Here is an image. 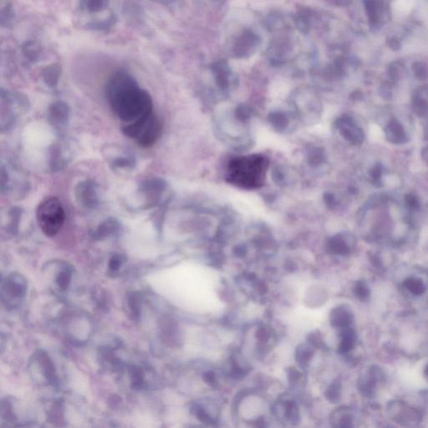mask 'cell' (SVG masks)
I'll use <instances>...</instances> for the list:
<instances>
[{"label":"cell","instance_id":"obj_1","mask_svg":"<svg viewBox=\"0 0 428 428\" xmlns=\"http://www.w3.org/2000/svg\"><path fill=\"white\" fill-rule=\"evenodd\" d=\"M106 97L111 111L122 122L129 124L153 112V102L130 74H113L106 88Z\"/></svg>","mask_w":428,"mask_h":428},{"label":"cell","instance_id":"obj_2","mask_svg":"<svg viewBox=\"0 0 428 428\" xmlns=\"http://www.w3.org/2000/svg\"><path fill=\"white\" fill-rule=\"evenodd\" d=\"M269 160L258 154L239 157L229 162V183L243 189H257L264 185Z\"/></svg>","mask_w":428,"mask_h":428},{"label":"cell","instance_id":"obj_3","mask_svg":"<svg viewBox=\"0 0 428 428\" xmlns=\"http://www.w3.org/2000/svg\"><path fill=\"white\" fill-rule=\"evenodd\" d=\"M162 131V122L154 111L134 122L121 125L123 134L143 148L153 146L161 137Z\"/></svg>","mask_w":428,"mask_h":428},{"label":"cell","instance_id":"obj_4","mask_svg":"<svg viewBox=\"0 0 428 428\" xmlns=\"http://www.w3.org/2000/svg\"><path fill=\"white\" fill-rule=\"evenodd\" d=\"M36 219L45 236H56L65 221V209L60 199L49 196L42 200L36 209Z\"/></svg>","mask_w":428,"mask_h":428},{"label":"cell","instance_id":"obj_5","mask_svg":"<svg viewBox=\"0 0 428 428\" xmlns=\"http://www.w3.org/2000/svg\"><path fill=\"white\" fill-rule=\"evenodd\" d=\"M29 109L28 100L20 95L2 91L1 93V132H9L14 128L19 116Z\"/></svg>","mask_w":428,"mask_h":428},{"label":"cell","instance_id":"obj_6","mask_svg":"<svg viewBox=\"0 0 428 428\" xmlns=\"http://www.w3.org/2000/svg\"><path fill=\"white\" fill-rule=\"evenodd\" d=\"M74 197L78 204L85 209H97L100 204V188L94 181H82L75 186Z\"/></svg>","mask_w":428,"mask_h":428},{"label":"cell","instance_id":"obj_7","mask_svg":"<svg viewBox=\"0 0 428 428\" xmlns=\"http://www.w3.org/2000/svg\"><path fill=\"white\" fill-rule=\"evenodd\" d=\"M73 157V149L69 141L60 140L52 144L49 150V167L56 172L64 169Z\"/></svg>","mask_w":428,"mask_h":428},{"label":"cell","instance_id":"obj_8","mask_svg":"<svg viewBox=\"0 0 428 428\" xmlns=\"http://www.w3.org/2000/svg\"><path fill=\"white\" fill-rule=\"evenodd\" d=\"M107 159L109 162L111 169L118 172H128L134 169L137 164V161L134 156L127 150L115 149L113 146L111 149H107Z\"/></svg>","mask_w":428,"mask_h":428},{"label":"cell","instance_id":"obj_9","mask_svg":"<svg viewBox=\"0 0 428 428\" xmlns=\"http://www.w3.org/2000/svg\"><path fill=\"white\" fill-rule=\"evenodd\" d=\"M336 128L340 136L352 145H359L363 141L364 132L354 119L349 116H343L337 119Z\"/></svg>","mask_w":428,"mask_h":428},{"label":"cell","instance_id":"obj_10","mask_svg":"<svg viewBox=\"0 0 428 428\" xmlns=\"http://www.w3.org/2000/svg\"><path fill=\"white\" fill-rule=\"evenodd\" d=\"M70 107L65 102L58 100L49 106L47 111V119L54 129L61 132L66 128L70 120Z\"/></svg>","mask_w":428,"mask_h":428},{"label":"cell","instance_id":"obj_11","mask_svg":"<svg viewBox=\"0 0 428 428\" xmlns=\"http://www.w3.org/2000/svg\"><path fill=\"white\" fill-rule=\"evenodd\" d=\"M166 189L167 183L163 179L158 178L146 179L139 187V192L145 197L147 206L158 204Z\"/></svg>","mask_w":428,"mask_h":428},{"label":"cell","instance_id":"obj_12","mask_svg":"<svg viewBox=\"0 0 428 428\" xmlns=\"http://www.w3.org/2000/svg\"><path fill=\"white\" fill-rule=\"evenodd\" d=\"M3 296L7 299H21L26 292V280L20 275H10L3 282Z\"/></svg>","mask_w":428,"mask_h":428},{"label":"cell","instance_id":"obj_13","mask_svg":"<svg viewBox=\"0 0 428 428\" xmlns=\"http://www.w3.org/2000/svg\"><path fill=\"white\" fill-rule=\"evenodd\" d=\"M389 412L397 422H416L419 421L417 412L400 401H393L389 404Z\"/></svg>","mask_w":428,"mask_h":428},{"label":"cell","instance_id":"obj_14","mask_svg":"<svg viewBox=\"0 0 428 428\" xmlns=\"http://www.w3.org/2000/svg\"><path fill=\"white\" fill-rule=\"evenodd\" d=\"M121 225L116 218H108L100 222V225L93 232L94 239L98 240L116 236L120 233Z\"/></svg>","mask_w":428,"mask_h":428},{"label":"cell","instance_id":"obj_15","mask_svg":"<svg viewBox=\"0 0 428 428\" xmlns=\"http://www.w3.org/2000/svg\"><path fill=\"white\" fill-rule=\"evenodd\" d=\"M383 373L381 369L377 367H372L369 370L367 375L361 380V392L367 396H373L375 394V390L377 385L382 382L383 379Z\"/></svg>","mask_w":428,"mask_h":428},{"label":"cell","instance_id":"obj_16","mask_svg":"<svg viewBox=\"0 0 428 428\" xmlns=\"http://www.w3.org/2000/svg\"><path fill=\"white\" fill-rule=\"evenodd\" d=\"M353 320L351 311L345 306H339L331 313V324L336 328L344 329L349 327Z\"/></svg>","mask_w":428,"mask_h":428},{"label":"cell","instance_id":"obj_17","mask_svg":"<svg viewBox=\"0 0 428 428\" xmlns=\"http://www.w3.org/2000/svg\"><path fill=\"white\" fill-rule=\"evenodd\" d=\"M387 140L393 144H403L408 141V135L398 120H392L386 129Z\"/></svg>","mask_w":428,"mask_h":428},{"label":"cell","instance_id":"obj_18","mask_svg":"<svg viewBox=\"0 0 428 428\" xmlns=\"http://www.w3.org/2000/svg\"><path fill=\"white\" fill-rule=\"evenodd\" d=\"M347 235L338 234L329 241L328 247L331 252L335 255H346L351 251V242Z\"/></svg>","mask_w":428,"mask_h":428},{"label":"cell","instance_id":"obj_19","mask_svg":"<svg viewBox=\"0 0 428 428\" xmlns=\"http://www.w3.org/2000/svg\"><path fill=\"white\" fill-rule=\"evenodd\" d=\"M402 285L409 294L414 296H420L426 290V284L419 277H409L403 282Z\"/></svg>","mask_w":428,"mask_h":428},{"label":"cell","instance_id":"obj_20","mask_svg":"<svg viewBox=\"0 0 428 428\" xmlns=\"http://www.w3.org/2000/svg\"><path fill=\"white\" fill-rule=\"evenodd\" d=\"M341 340L340 344V351L341 353H347L354 347L355 343L357 340V335L354 330L349 327L342 329L341 331Z\"/></svg>","mask_w":428,"mask_h":428},{"label":"cell","instance_id":"obj_21","mask_svg":"<svg viewBox=\"0 0 428 428\" xmlns=\"http://www.w3.org/2000/svg\"><path fill=\"white\" fill-rule=\"evenodd\" d=\"M271 125L277 131H285L289 125V119L286 114L281 111H276L271 113L269 116Z\"/></svg>","mask_w":428,"mask_h":428},{"label":"cell","instance_id":"obj_22","mask_svg":"<svg viewBox=\"0 0 428 428\" xmlns=\"http://www.w3.org/2000/svg\"><path fill=\"white\" fill-rule=\"evenodd\" d=\"M22 217V210L17 207H13L10 209L8 213L9 222H8V229H10L11 233L16 231L19 227V220Z\"/></svg>","mask_w":428,"mask_h":428},{"label":"cell","instance_id":"obj_23","mask_svg":"<svg viewBox=\"0 0 428 428\" xmlns=\"http://www.w3.org/2000/svg\"><path fill=\"white\" fill-rule=\"evenodd\" d=\"M354 293L357 298L361 300L365 301L370 296V289L368 285L363 280L356 283L354 287Z\"/></svg>","mask_w":428,"mask_h":428},{"label":"cell","instance_id":"obj_24","mask_svg":"<svg viewBox=\"0 0 428 428\" xmlns=\"http://www.w3.org/2000/svg\"><path fill=\"white\" fill-rule=\"evenodd\" d=\"M70 271L71 270L69 268L65 267V269H62L58 273L57 278H56V283H57V285L60 289H67L68 286L70 285V279H71V272Z\"/></svg>","mask_w":428,"mask_h":428},{"label":"cell","instance_id":"obj_25","mask_svg":"<svg viewBox=\"0 0 428 428\" xmlns=\"http://www.w3.org/2000/svg\"><path fill=\"white\" fill-rule=\"evenodd\" d=\"M313 350L310 346L302 345L297 349L296 359L300 364L308 363L312 357Z\"/></svg>","mask_w":428,"mask_h":428},{"label":"cell","instance_id":"obj_26","mask_svg":"<svg viewBox=\"0 0 428 428\" xmlns=\"http://www.w3.org/2000/svg\"><path fill=\"white\" fill-rule=\"evenodd\" d=\"M414 110L421 116L428 114V102L422 96H416L414 100Z\"/></svg>","mask_w":428,"mask_h":428},{"label":"cell","instance_id":"obj_27","mask_svg":"<svg viewBox=\"0 0 428 428\" xmlns=\"http://www.w3.org/2000/svg\"><path fill=\"white\" fill-rule=\"evenodd\" d=\"M327 398L329 400L336 402L337 400L340 399V385L334 384L329 388L326 393Z\"/></svg>","mask_w":428,"mask_h":428},{"label":"cell","instance_id":"obj_28","mask_svg":"<svg viewBox=\"0 0 428 428\" xmlns=\"http://www.w3.org/2000/svg\"><path fill=\"white\" fill-rule=\"evenodd\" d=\"M340 413L342 415V417L339 418V423H340L339 426H342V427L352 426L353 419H352L351 414L348 411H345V410L340 412Z\"/></svg>","mask_w":428,"mask_h":428},{"label":"cell","instance_id":"obj_29","mask_svg":"<svg viewBox=\"0 0 428 428\" xmlns=\"http://www.w3.org/2000/svg\"><path fill=\"white\" fill-rule=\"evenodd\" d=\"M123 258L120 255H114L109 261V269L112 272L118 270L122 264Z\"/></svg>","mask_w":428,"mask_h":428},{"label":"cell","instance_id":"obj_30","mask_svg":"<svg viewBox=\"0 0 428 428\" xmlns=\"http://www.w3.org/2000/svg\"><path fill=\"white\" fill-rule=\"evenodd\" d=\"M407 204H408V206L409 208L412 209H418L419 206H420L418 198L413 196V195L408 196V197H407Z\"/></svg>","mask_w":428,"mask_h":428},{"label":"cell","instance_id":"obj_31","mask_svg":"<svg viewBox=\"0 0 428 428\" xmlns=\"http://www.w3.org/2000/svg\"><path fill=\"white\" fill-rule=\"evenodd\" d=\"M204 379L205 380V382L207 383H209L210 385L215 384L216 383V376L213 372H207L204 374Z\"/></svg>","mask_w":428,"mask_h":428},{"label":"cell","instance_id":"obj_32","mask_svg":"<svg viewBox=\"0 0 428 428\" xmlns=\"http://www.w3.org/2000/svg\"><path fill=\"white\" fill-rule=\"evenodd\" d=\"M422 158L428 164V147L424 149L423 152H422Z\"/></svg>","mask_w":428,"mask_h":428},{"label":"cell","instance_id":"obj_33","mask_svg":"<svg viewBox=\"0 0 428 428\" xmlns=\"http://www.w3.org/2000/svg\"><path fill=\"white\" fill-rule=\"evenodd\" d=\"M424 375H425L426 380L428 381V364L426 365V367H425V370H424Z\"/></svg>","mask_w":428,"mask_h":428},{"label":"cell","instance_id":"obj_34","mask_svg":"<svg viewBox=\"0 0 428 428\" xmlns=\"http://www.w3.org/2000/svg\"><path fill=\"white\" fill-rule=\"evenodd\" d=\"M239 253H241V250L239 248ZM242 254H244V250H242Z\"/></svg>","mask_w":428,"mask_h":428}]
</instances>
